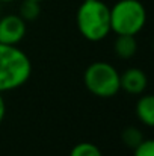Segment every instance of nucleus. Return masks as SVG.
<instances>
[{
  "instance_id": "39448f33",
  "label": "nucleus",
  "mask_w": 154,
  "mask_h": 156,
  "mask_svg": "<svg viewBox=\"0 0 154 156\" xmlns=\"http://www.w3.org/2000/svg\"><path fill=\"white\" fill-rule=\"evenodd\" d=\"M26 35V21L20 15H5L0 18V44L17 46Z\"/></svg>"
},
{
  "instance_id": "1a4fd4ad",
  "label": "nucleus",
  "mask_w": 154,
  "mask_h": 156,
  "mask_svg": "<svg viewBox=\"0 0 154 156\" xmlns=\"http://www.w3.org/2000/svg\"><path fill=\"white\" fill-rule=\"evenodd\" d=\"M41 12V8H39V3L38 2H33V0H23L21 3V8H20V17L24 20V21H33L38 18Z\"/></svg>"
},
{
  "instance_id": "6e6552de",
  "label": "nucleus",
  "mask_w": 154,
  "mask_h": 156,
  "mask_svg": "<svg viewBox=\"0 0 154 156\" xmlns=\"http://www.w3.org/2000/svg\"><path fill=\"white\" fill-rule=\"evenodd\" d=\"M113 50L122 59H130L132 56H135V53L138 50L135 35H118L113 44Z\"/></svg>"
},
{
  "instance_id": "2eb2a0df",
  "label": "nucleus",
  "mask_w": 154,
  "mask_h": 156,
  "mask_svg": "<svg viewBox=\"0 0 154 156\" xmlns=\"http://www.w3.org/2000/svg\"><path fill=\"white\" fill-rule=\"evenodd\" d=\"M0 2H12V0H0Z\"/></svg>"
},
{
  "instance_id": "f03ea898",
  "label": "nucleus",
  "mask_w": 154,
  "mask_h": 156,
  "mask_svg": "<svg viewBox=\"0 0 154 156\" xmlns=\"http://www.w3.org/2000/svg\"><path fill=\"white\" fill-rule=\"evenodd\" d=\"M76 23L88 41H101L110 32V8L101 0H83L77 9Z\"/></svg>"
},
{
  "instance_id": "423d86ee",
  "label": "nucleus",
  "mask_w": 154,
  "mask_h": 156,
  "mask_svg": "<svg viewBox=\"0 0 154 156\" xmlns=\"http://www.w3.org/2000/svg\"><path fill=\"white\" fill-rule=\"evenodd\" d=\"M147 74L139 68H128L119 74V87L130 94H142L147 90Z\"/></svg>"
},
{
  "instance_id": "20e7f679",
  "label": "nucleus",
  "mask_w": 154,
  "mask_h": 156,
  "mask_svg": "<svg viewBox=\"0 0 154 156\" xmlns=\"http://www.w3.org/2000/svg\"><path fill=\"white\" fill-rule=\"evenodd\" d=\"M85 85L97 97H113L121 90L119 73L109 62H92L85 71Z\"/></svg>"
},
{
  "instance_id": "9b49d317",
  "label": "nucleus",
  "mask_w": 154,
  "mask_h": 156,
  "mask_svg": "<svg viewBox=\"0 0 154 156\" xmlns=\"http://www.w3.org/2000/svg\"><path fill=\"white\" fill-rule=\"evenodd\" d=\"M144 140V135L136 129V127H127L124 132H122V141L128 146V147H136L141 141Z\"/></svg>"
},
{
  "instance_id": "4468645a",
  "label": "nucleus",
  "mask_w": 154,
  "mask_h": 156,
  "mask_svg": "<svg viewBox=\"0 0 154 156\" xmlns=\"http://www.w3.org/2000/svg\"><path fill=\"white\" fill-rule=\"evenodd\" d=\"M33 2H38V3H41V2H43V0H33Z\"/></svg>"
},
{
  "instance_id": "7ed1b4c3",
  "label": "nucleus",
  "mask_w": 154,
  "mask_h": 156,
  "mask_svg": "<svg viewBox=\"0 0 154 156\" xmlns=\"http://www.w3.org/2000/svg\"><path fill=\"white\" fill-rule=\"evenodd\" d=\"M145 23L147 11L139 0H119L110 8V30L116 35H136Z\"/></svg>"
},
{
  "instance_id": "0eeeda50",
  "label": "nucleus",
  "mask_w": 154,
  "mask_h": 156,
  "mask_svg": "<svg viewBox=\"0 0 154 156\" xmlns=\"http://www.w3.org/2000/svg\"><path fill=\"white\" fill-rule=\"evenodd\" d=\"M136 115L139 121H142L145 126H154V97L147 94L142 96L136 103Z\"/></svg>"
},
{
  "instance_id": "9d476101",
  "label": "nucleus",
  "mask_w": 154,
  "mask_h": 156,
  "mask_svg": "<svg viewBox=\"0 0 154 156\" xmlns=\"http://www.w3.org/2000/svg\"><path fill=\"white\" fill-rule=\"evenodd\" d=\"M70 156H103L100 149L94 146L92 143H79L73 147Z\"/></svg>"
},
{
  "instance_id": "ddd939ff",
  "label": "nucleus",
  "mask_w": 154,
  "mask_h": 156,
  "mask_svg": "<svg viewBox=\"0 0 154 156\" xmlns=\"http://www.w3.org/2000/svg\"><path fill=\"white\" fill-rule=\"evenodd\" d=\"M5 114H6V105H5V100L2 97V93H0V123L3 121L5 118Z\"/></svg>"
},
{
  "instance_id": "f8f14e48",
  "label": "nucleus",
  "mask_w": 154,
  "mask_h": 156,
  "mask_svg": "<svg viewBox=\"0 0 154 156\" xmlns=\"http://www.w3.org/2000/svg\"><path fill=\"white\" fill-rule=\"evenodd\" d=\"M135 156H154V141L142 140L135 147Z\"/></svg>"
},
{
  "instance_id": "f257e3e1",
  "label": "nucleus",
  "mask_w": 154,
  "mask_h": 156,
  "mask_svg": "<svg viewBox=\"0 0 154 156\" xmlns=\"http://www.w3.org/2000/svg\"><path fill=\"white\" fill-rule=\"evenodd\" d=\"M30 73L32 64L26 53L17 46L0 44V93L24 85Z\"/></svg>"
}]
</instances>
